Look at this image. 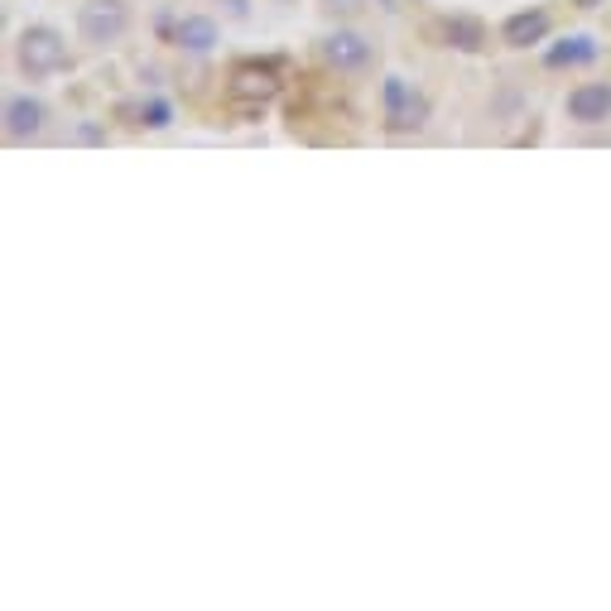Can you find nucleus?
<instances>
[{
    "label": "nucleus",
    "instance_id": "obj_1",
    "mask_svg": "<svg viewBox=\"0 0 611 611\" xmlns=\"http://www.w3.org/2000/svg\"><path fill=\"white\" fill-rule=\"evenodd\" d=\"M15 58L24 77H53L68 63V39L53 30V24H30L15 44Z\"/></svg>",
    "mask_w": 611,
    "mask_h": 611
},
{
    "label": "nucleus",
    "instance_id": "obj_2",
    "mask_svg": "<svg viewBox=\"0 0 611 611\" xmlns=\"http://www.w3.org/2000/svg\"><path fill=\"white\" fill-rule=\"evenodd\" d=\"M126 24H130L126 0H87V6L77 10V34H83L87 44H97V49L116 44V39L126 34Z\"/></svg>",
    "mask_w": 611,
    "mask_h": 611
},
{
    "label": "nucleus",
    "instance_id": "obj_3",
    "mask_svg": "<svg viewBox=\"0 0 611 611\" xmlns=\"http://www.w3.org/2000/svg\"><path fill=\"white\" fill-rule=\"evenodd\" d=\"M380 101H385V126L390 130H419L424 121H429V101L419 97L415 87L405 83V77H385L380 87Z\"/></svg>",
    "mask_w": 611,
    "mask_h": 611
},
{
    "label": "nucleus",
    "instance_id": "obj_4",
    "mask_svg": "<svg viewBox=\"0 0 611 611\" xmlns=\"http://www.w3.org/2000/svg\"><path fill=\"white\" fill-rule=\"evenodd\" d=\"M568 121L574 126H607L611 121V83H582L568 92Z\"/></svg>",
    "mask_w": 611,
    "mask_h": 611
},
{
    "label": "nucleus",
    "instance_id": "obj_5",
    "mask_svg": "<svg viewBox=\"0 0 611 611\" xmlns=\"http://www.w3.org/2000/svg\"><path fill=\"white\" fill-rule=\"evenodd\" d=\"M44 126H49V106L39 101V97H10L6 101V136L24 144V140H34V136H44Z\"/></svg>",
    "mask_w": 611,
    "mask_h": 611
},
{
    "label": "nucleus",
    "instance_id": "obj_6",
    "mask_svg": "<svg viewBox=\"0 0 611 611\" xmlns=\"http://www.w3.org/2000/svg\"><path fill=\"white\" fill-rule=\"evenodd\" d=\"M323 58H328V68H337V73H356L371 63V44H366V34H356V30H337L323 39Z\"/></svg>",
    "mask_w": 611,
    "mask_h": 611
},
{
    "label": "nucleus",
    "instance_id": "obj_7",
    "mask_svg": "<svg viewBox=\"0 0 611 611\" xmlns=\"http://www.w3.org/2000/svg\"><path fill=\"white\" fill-rule=\"evenodd\" d=\"M549 30H554V20H549V10H521V15H511L506 24H501V39H506L511 49H535V44H544L549 39Z\"/></svg>",
    "mask_w": 611,
    "mask_h": 611
},
{
    "label": "nucleus",
    "instance_id": "obj_8",
    "mask_svg": "<svg viewBox=\"0 0 611 611\" xmlns=\"http://www.w3.org/2000/svg\"><path fill=\"white\" fill-rule=\"evenodd\" d=\"M217 39H222V30H217V20H212V15H183L179 30H174V44L183 53H212V49H217Z\"/></svg>",
    "mask_w": 611,
    "mask_h": 611
},
{
    "label": "nucleus",
    "instance_id": "obj_9",
    "mask_svg": "<svg viewBox=\"0 0 611 611\" xmlns=\"http://www.w3.org/2000/svg\"><path fill=\"white\" fill-rule=\"evenodd\" d=\"M597 58H602V49H597L592 34H568L559 49L544 53V63H549V68H588V63H597Z\"/></svg>",
    "mask_w": 611,
    "mask_h": 611
},
{
    "label": "nucleus",
    "instance_id": "obj_10",
    "mask_svg": "<svg viewBox=\"0 0 611 611\" xmlns=\"http://www.w3.org/2000/svg\"><path fill=\"white\" fill-rule=\"evenodd\" d=\"M232 92L236 97H256V101H270L280 83H275V68H256V63H242V68L232 73Z\"/></svg>",
    "mask_w": 611,
    "mask_h": 611
},
{
    "label": "nucleus",
    "instance_id": "obj_11",
    "mask_svg": "<svg viewBox=\"0 0 611 611\" xmlns=\"http://www.w3.org/2000/svg\"><path fill=\"white\" fill-rule=\"evenodd\" d=\"M443 39H448V49H462V53H476L486 44V30L476 20H468V15H458V20H448L443 24Z\"/></svg>",
    "mask_w": 611,
    "mask_h": 611
},
{
    "label": "nucleus",
    "instance_id": "obj_12",
    "mask_svg": "<svg viewBox=\"0 0 611 611\" xmlns=\"http://www.w3.org/2000/svg\"><path fill=\"white\" fill-rule=\"evenodd\" d=\"M136 116H140V126H150V130H164L169 126V101H144V106H136Z\"/></svg>",
    "mask_w": 611,
    "mask_h": 611
},
{
    "label": "nucleus",
    "instance_id": "obj_13",
    "mask_svg": "<svg viewBox=\"0 0 611 611\" xmlns=\"http://www.w3.org/2000/svg\"><path fill=\"white\" fill-rule=\"evenodd\" d=\"M366 0H323V10H332V15H356Z\"/></svg>",
    "mask_w": 611,
    "mask_h": 611
},
{
    "label": "nucleus",
    "instance_id": "obj_14",
    "mask_svg": "<svg viewBox=\"0 0 611 611\" xmlns=\"http://www.w3.org/2000/svg\"><path fill=\"white\" fill-rule=\"evenodd\" d=\"M578 10H597V6H607V0H574Z\"/></svg>",
    "mask_w": 611,
    "mask_h": 611
}]
</instances>
